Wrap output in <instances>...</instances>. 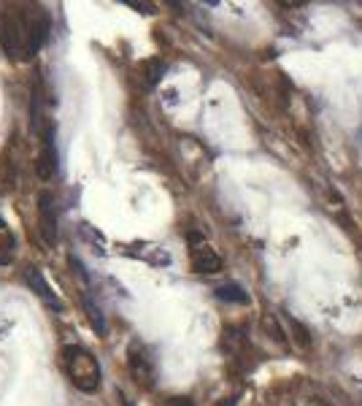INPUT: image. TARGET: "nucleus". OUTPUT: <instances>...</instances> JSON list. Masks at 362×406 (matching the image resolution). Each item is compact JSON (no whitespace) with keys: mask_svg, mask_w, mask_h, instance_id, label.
<instances>
[{"mask_svg":"<svg viewBox=\"0 0 362 406\" xmlns=\"http://www.w3.org/2000/svg\"><path fill=\"white\" fill-rule=\"evenodd\" d=\"M141 71H143V82H146L149 87H155V84H160V79H162V73H165V63H162V60H146V63L141 65Z\"/></svg>","mask_w":362,"mask_h":406,"instance_id":"obj_11","label":"nucleus"},{"mask_svg":"<svg viewBox=\"0 0 362 406\" xmlns=\"http://www.w3.org/2000/svg\"><path fill=\"white\" fill-rule=\"evenodd\" d=\"M41 101H44V95H41V82H35L33 111H30V130H33V133H38V127H41Z\"/></svg>","mask_w":362,"mask_h":406,"instance_id":"obj_13","label":"nucleus"},{"mask_svg":"<svg viewBox=\"0 0 362 406\" xmlns=\"http://www.w3.org/2000/svg\"><path fill=\"white\" fill-rule=\"evenodd\" d=\"M0 46L11 60L27 57V19L19 11H6L0 19Z\"/></svg>","mask_w":362,"mask_h":406,"instance_id":"obj_2","label":"nucleus"},{"mask_svg":"<svg viewBox=\"0 0 362 406\" xmlns=\"http://www.w3.org/2000/svg\"><path fill=\"white\" fill-rule=\"evenodd\" d=\"M127 363H130V371H133V376H136V382H138L141 388H155V363H152V357L149 353L141 347L138 341L136 344H130V350H127Z\"/></svg>","mask_w":362,"mask_h":406,"instance_id":"obj_3","label":"nucleus"},{"mask_svg":"<svg viewBox=\"0 0 362 406\" xmlns=\"http://www.w3.org/2000/svg\"><path fill=\"white\" fill-rule=\"evenodd\" d=\"M46 33H49V17L44 11H38L27 19V57L25 60H30L41 49V44L46 41Z\"/></svg>","mask_w":362,"mask_h":406,"instance_id":"obj_7","label":"nucleus"},{"mask_svg":"<svg viewBox=\"0 0 362 406\" xmlns=\"http://www.w3.org/2000/svg\"><path fill=\"white\" fill-rule=\"evenodd\" d=\"M54 171H57V146H54V133L49 130L46 141H44V149H41V155L35 160V174H38V179L49 182L54 177Z\"/></svg>","mask_w":362,"mask_h":406,"instance_id":"obj_8","label":"nucleus"},{"mask_svg":"<svg viewBox=\"0 0 362 406\" xmlns=\"http://www.w3.org/2000/svg\"><path fill=\"white\" fill-rule=\"evenodd\" d=\"M84 309H86V315H89V322H92V328L98 331L101 336H105V319H103V312H101V306L95 303V300L89 298L84 293Z\"/></svg>","mask_w":362,"mask_h":406,"instance_id":"obj_12","label":"nucleus"},{"mask_svg":"<svg viewBox=\"0 0 362 406\" xmlns=\"http://www.w3.org/2000/svg\"><path fill=\"white\" fill-rule=\"evenodd\" d=\"M38 225H41V236H44V241H46L49 247H54V244H57L60 225H57V203H54L52 193L38 195Z\"/></svg>","mask_w":362,"mask_h":406,"instance_id":"obj_4","label":"nucleus"},{"mask_svg":"<svg viewBox=\"0 0 362 406\" xmlns=\"http://www.w3.org/2000/svg\"><path fill=\"white\" fill-rule=\"evenodd\" d=\"M162 406H195V404H192L190 398H168Z\"/></svg>","mask_w":362,"mask_h":406,"instance_id":"obj_14","label":"nucleus"},{"mask_svg":"<svg viewBox=\"0 0 362 406\" xmlns=\"http://www.w3.org/2000/svg\"><path fill=\"white\" fill-rule=\"evenodd\" d=\"M216 298L227 300V303H249V293L243 290L241 284L235 282H227L216 287Z\"/></svg>","mask_w":362,"mask_h":406,"instance_id":"obj_10","label":"nucleus"},{"mask_svg":"<svg viewBox=\"0 0 362 406\" xmlns=\"http://www.w3.org/2000/svg\"><path fill=\"white\" fill-rule=\"evenodd\" d=\"M25 284H27V287H30V290H33L35 296H38V298L44 300L46 306H52V309H57V312L63 309V303H60V298L54 296L52 284H49V282H46V279H44V274H41L38 268H33V265H30V268H25Z\"/></svg>","mask_w":362,"mask_h":406,"instance_id":"obj_6","label":"nucleus"},{"mask_svg":"<svg viewBox=\"0 0 362 406\" xmlns=\"http://www.w3.org/2000/svg\"><path fill=\"white\" fill-rule=\"evenodd\" d=\"M63 366L68 379L82 390V393H95L101 388V366H98V357L84 350V347H76L70 344L63 350Z\"/></svg>","mask_w":362,"mask_h":406,"instance_id":"obj_1","label":"nucleus"},{"mask_svg":"<svg viewBox=\"0 0 362 406\" xmlns=\"http://www.w3.org/2000/svg\"><path fill=\"white\" fill-rule=\"evenodd\" d=\"M190 263L195 274H219L222 271V258L208 244H192Z\"/></svg>","mask_w":362,"mask_h":406,"instance_id":"obj_5","label":"nucleus"},{"mask_svg":"<svg viewBox=\"0 0 362 406\" xmlns=\"http://www.w3.org/2000/svg\"><path fill=\"white\" fill-rule=\"evenodd\" d=\"M14 249H17L14 233H11L8 225L0 220V265H8L11 260H14Z\"/></svg>","mask_w":362,"mask_h":406,"instance_id":"obj_9","label":"nucleus"}]
</instances>
